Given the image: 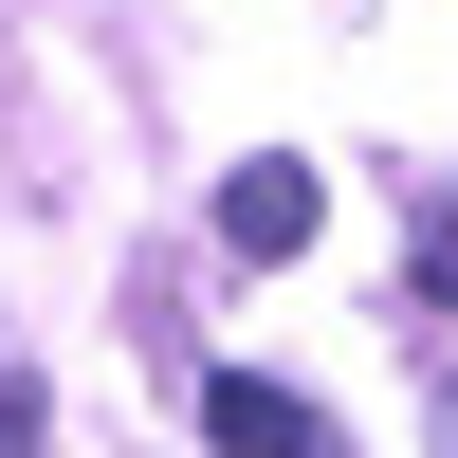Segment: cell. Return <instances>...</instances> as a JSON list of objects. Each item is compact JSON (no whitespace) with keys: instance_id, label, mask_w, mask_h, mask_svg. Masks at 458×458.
<instances>
[{"instance_id":"obj_3","label":"cell","mask_w":458,"mask_h":458,"mask_svg":"<svg viewBox=\"0 0 458 458\" xmlns=\"http://www.w3.org/2000/svg\"><path fill=\"white\" fill-rule=\"evenodd\" d=\"M403 276H422V312H458V202L422 220V257H403Z\"/></svg>"},{"instance_id":"obj_4","label":"cell","mask_w":458,"mask_h":458,"mask_svg":"<svg viewBox=\"0 0 458 458\" xmlns=\"http://www.w3.org/2000/svg\"><path fill=\"white\" fill-rule=\"evenodd\" d=\"M0 458H37V367H0Z\"/></svg>"},{"instance_id":"obj_1","label":"cell","mask_w":458,"mask_h":458,"mask_svg":"<svg viewBox=\"0 0 458 458\" xmlns=\"http://www.w3.org/2000/svg\"><path fill=\"white\" fill-rule=\"evenodd\" d=\"M220 257H312V165H293V147L220 165Z\"/></svg>"},{"instance_id":"obj_2","label":"cell","mask_w":458,"mask_h":458,"mask_svg":"<svg viewBox=\"0 0 458 458\" xmlns=\"http://www.w3.org/2000/svg\"><path fill=\"white\" fill-rule=\"evenodd\" d=\"M202 440H220V458H349L293 386H257V367H220V386H202Z\"/></svg>"}]
</instances>
